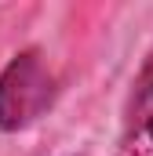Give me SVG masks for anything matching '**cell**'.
Here are the masks:
<instances>
[{"label":"cell","instance_id":"cell-2","mask_svg":"<svg viewBox=\"0 0 153 156\" xmlns=\"http://www.w3.org/2000/svg\"><path fill=\"white\" fill-rule=\"evenodd\" d=\"M146 131L153 138V87H146Z\"/></svg>","mask_w":153,"mask_h":156},{"label":"cell","instance_id":"cell-1","mask_svg":"<svg viewBox=\"0 0 153 156\" xmlns=\"http://www.w3.org/2000/svg\"><path fill=\"white\" fill-rule=\"evenodd\" d=\"M55 102V73L37 47L18 51L0 73V131L15 134L40 120Z\"/></svg>","mask_w":153,"mask_h":156}]
</instances>
